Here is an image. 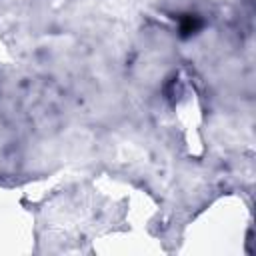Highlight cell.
Segmentation results:
<instances>
[{"label": "cell", "instance_id": "obj_1", "mask_svg": "<svg viewBox=\"0 0 256 256\" xmlns=\"http://www.w3.org/2000/svg\"><path fill=\"white\" fill-rule=\"evenodd\" d=\"M200 28H202V18L200 16H196V14H184L180 18V34L184 38L196 34Z\"/></svg>", "mask_w": 256, "mask_h": 256}]
</instances>
